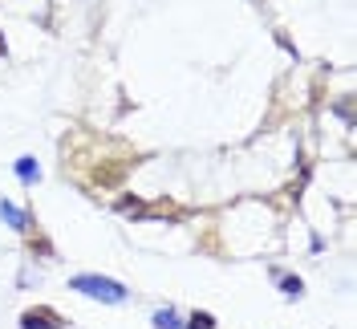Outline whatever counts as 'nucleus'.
Masks as SVG:
<instances>
[{
  "mask_svg": "<svg viewBox=\"0 0 357 329\" xmlns=\"http://www.w3.org/2000/svg\"><path fill=\"white\" fill-rule=\"evenodd\" d=\"M183 329H216V317L211 313H191V321Z\"/></svg>",
  "mask_w": 357,
  "mask_h": 329,
  "instance_id": "0eeeda50",
  "label": "nucleus"
},
{
  "mask_svg": "<svg viewBox=\"0 0 357 329\" xmlns=\"http://www.w3.org/2000/svg\"><path fill=\"white\" fill-rule=\"evenodd\" d=\"M4 53H8V45H4V33H0V57H4Z\"/></svg>",
  "mask_w": 357,
  "mask_h": 329,
  "instance_id": "6e6552de",
  "label": "nucleus"
},
{
  "mask_svg": "<svg viewBox=\"0 0 357 329\" xmlns=\"http://www.w3.org/2000/svg\"><path fill=\"white\" fill-rule=\"evenodd\" d=\"M276 281H280V288H284V297H301V293H305L301 277H284V273H276Z\"/></svg>",
  "mask_w": 357,
  "mask_h": 329,
  "instance_id": "423d86ee",
  "label": "nucleus"
},
{
  "mask_svg": "<svg viewBox=\"0 0 357 329\" xmlns=\"http://www.w3.org/2000/svg\"><path fill=\"white\" fill-rule=\"evenodd\" d=\"M16 179H21V183H29V188H33V183L41 179V167H37V159H33V155L16 159Z\"/></svg>",
  "mask_w": 357,
  "mask_h": 329,
  "instance_id": "20e7f679",
  "label": "nucleus"
},
{
  "mask_svg": "<svg viewBox=\"0 0 357 329\" xmlns=\"http://www.w3.org/2000/svg\"><path fill=\"white\" fill-rule=\"evenodd\" d=\"M0 216L8 220V228H16V232H29V216L16 207V203H8V199H0Z\"/></svg>",
  "mask_w": 357,
  "mask_h": 329,
  "instance_id": "7ed1b4c3",
  "label": "nucleus"
},
{
  "mask_svg": "<svg viewBox=\"0 0 357 329\" xmlns=\"http://www.w3.org/2000/svg\"><path fill=\"white\" fill-rule=\"evenodd\" d=\"M150 321H154V329H183V326H178V313L171 309V305H167V309H154Z\"/></svg>",
  "mask_w": 357,
  "mask_h": 329,
  "instance_id": "39448f33",
  "label": "nucleus"
},
{
  "mask_svg": "<svg viewBox=\"0 0 357 329\" xmlns=\"http://www.w3.org/2000/svg\"><path fill=\"white\" fill-rule=\"evenodd\" d=\"M61 313L57 309H29L25 317H21V329H61Z\"/></svg>",
  "mask_w": 357,
  "mask_h": 329,
  "instance_id": "f03ea898",
  "label": "nucleus"
},
{
  "mask_svg": "<svg viewBox=\"0 0 357 329\" xmlns=\"http://www.w3.org/2000/svg\"><path fill=\"white\" fill-rule=\"evenodd\" d=\"M73 293H86L93 301H106V305H122L130 293H126V284L122 281H110V277H93V273H82V277H73L69 281Z\"/></svg>",
  "mask_w": 357,
  "mask_h": 329,
  "instance_id": "f257e3e1",
  "label": "nucleus"
}]
</instances>
